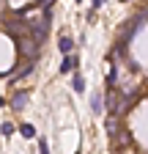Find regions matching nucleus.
Instances as JSON below:
<instances>
[{"label":"nucleus","mask_w":148,"mask_h":154,"mask_svg":"<svg viewBox=\"0 0 148 154\" xmlns=\"http://www.w3.org/2000/svg\"><path fill=\"white\" fill-rule=\"evenodd\" d=\"M58 50H61L63 55H69V52L74 50V42H71L69 36H61V42H58Z\"/></svg>","instance_id":"4"},{"label":"nucleus","mask_w":148,"mask_h":154,"mask_svg":"<svg viewBox=\"0 0 148 154\" xmlns=\"http://www.w3.org/2000/svg\"><path fill=\"white\" fill-rule=\"evenodd\" d=\"M90 113H93V116H102V113H104V110H102V94H99V91L90 94Z\"/></svg>","instance_id":"2"},{"label":"nucleus","mask_w":148,"mask_h":154,"mask_svg":"<svg viewBox=\"0 0 148 154\" xmlns=\"http://www.w3.org/2000/svg\"><path fill=\"white\" fill-rule=\"evenodd\" d=\"M39 149H41V154H49V146H47V140H39Z\"/></svg>","instance_id":"8"},{"label":"nucleus","mask_w":148,"mask_h":154,"mask_svg":"<svg viewBox=\"0 0 148 154\" xmlns=\"http://www.w3.org/2000/svg\"><path fill=\"white\" fill-rule=\"evenodd\" d=\"M25 105H28V94H25V91H16L14 99H11V107H14V110H22Z\"/></svg>","instance_id":"3"},{"label":"nucleus","mask_w":148,"mask_h":154,"mask_svg":"<svg viewBox=\"0 0 148 154\" xmlns=\"http://www.w3.org/2000/svg\"><path fill=\"white\" fill-rule=\"evenodd\" d=\"M77 3H80V0H77Z\"/></svg>","instance_id":"11"},{"label":"nucleus","mask_w":148,"mask_h":154,"mask_svg":"<svg viewBox=\"0 0 148 154\" xmlns=\"http://www.w3.org/2000/svg\"><path fill=\"white\" fill-rule=\"evenodd\" d=\"M19 132L25 135V138H36V127H33V124H22V127H19Z\"/></svg>","instance_id":"6"},{"label":"nucleus","mask_w":148,"mask_h":154,"mask_svg":"<svg viewBox=\"0 0 148 154\" xmlns=\"http://www.w3.org/2000/svg\"><path fill=\"white\" fill-rule=\"evenodd\" d=\"M74 69H77V55H74V52L63 55V63H61V74H69V72H74Z\"/></svg>","instance_id":"1"},{"label":"nucleus","mask_w":148,"mask_h":154,"mask_svg":"<svg viewBox=\"0 0 148 154\" xmlns=\"http://www.w3.org/2000/svg\"><path fill=\"white\" fill-rule=\"evenodd\" d=\"M104 6V0H93V8H102Z\"/></svg>","instance_id":"9"},{"label":"nucleus","mask_w":148,"mask_h":154,"mask_svg":"<svg viewBox=\"0 0 148 154\" xmlns=\"http://www.w3.org/2000/svg\"><path fill=\"white\" fill-rule=\"evenodd\" d=\"M71 88H74V94H82V91H85V80H82V74H74Z\"/></svg>","instance_id":"5"},{"label":"nucleus","mask_w":148,"mask_h":154,"mask_svg":"<svg viewBox=\"0 0 148 154\" xmlns=\"http://www.w3.org/2000/svg\"><path fill=\"white\" fill-rule=\"evenodd\" d=\"M0 132H3V138H8V135L14 132V124H11V121H3V127H0Z\"/></svg>","instance_id":"7"},{"label":"nucleus","mask_w":148,"mask_h":154,"mask_svg":"<svg viewBox=\"0 0 148 154\" xmlns=\"http://www.w3.org/2000/svg\"><path fill=\"white\" fill-rule=\"evenodd\" d=\"M0 107H3V96H0Z\"/></svg>","instance_id":"10"}]
</instances>
